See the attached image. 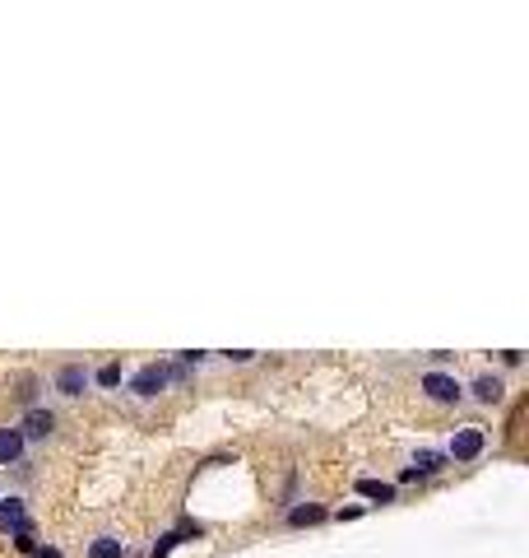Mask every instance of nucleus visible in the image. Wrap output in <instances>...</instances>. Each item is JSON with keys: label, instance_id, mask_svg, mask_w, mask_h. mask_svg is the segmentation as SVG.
<instances>
[{"label": "nucleus", "instance_id": "nucleus-1", "mask_svg": "<svg viewBox=\"0 0 529 558\" xmlns=\"http://www.w3.org/2000/svg\"><path fill=\"white\" fill-rule=\"evenodd\" d=\"M478 451H483V433H478V428L455 433V442H451V456L455 461H469V456H478Z\"/></svg>", "mask_w": 529, "mask_h": 558}, {"label": "nucleus", "instance_id": "nucleus-2", "mask_svg": "<svg viewBox=\"0 0 529 558\" xmlns=\"http://www.w3.org/2000/svg\"><path fill=\"white\" fill-rule=\"evenodd\" d=\"M422 386H427V396H437V400H455V381L446 377V372H427V377H422Z\"/></svg>", "mask_w": 529, "mask_h": 558}, {"label": "nucleus", "instance_id": "nucleus-3", "mask_svg": "<svg viewBox=\"0 0 529 558\" xmlns=\"http://www.w3.org/2000/svg\"><path fill=\"white\" fill-rule=\"evenodd\" d=\"M19 451H23V433H19V428H0V465L14 461Z\"/></svg>", "mask_w": 529, "mask_h": 558}, {"label": "nucleus", "instance_id": "nucleus-4", "mask_svg": "<svg viewBox=\"0 0 529 558\" xmlns=\"http://www.w3.org/2000/svg\"><path fill=\"white\" fill-rule=\"evenodd\" d=\"M0 530H23V502H0Z\"/></svg>", "mask_w": 529, "mask_h": 558}, {"label": "nucleus", "instance_id": "nucleus-5", "mask_svg": "<svg viewBox=\"0 0 529 558\" xmlns=\"http://www.w3.org/2000/svg\"><path fill=\"white\" fill-rule=\"evenodd\" d=\"M163 381H167V372H163V368H144L140 377H135V391H140V396H154Z\"/></svg>", "mask_w": 529, "mask_h": 558}, {"label": "nucleus", "instance_id": "nucleus-6", "mask_svg": "<svg viewBox=\"0 0 529 558\" xmlns=\"http://www.w3.org/2000/svg\"><path fill=\"white\" fill-rule=\"evenodd\" d=\"M358 493H367V498H381V502L395 498V489H390V484H381V480H363V484H358Z\"/></svg>", "mask_w": 529, "mask_h": 558}, {"label": "nucleus", "instance_id": "nucleus-7", "mask_svg": "<svg viewBox=\"0 0 529 558\" xmlns=\"http://www.w3.org/2000/svg\"><path fill=\"white\" fill-rule=\"evenodd\" d=\"M88 554H93V558H121V554H126V545H121V540H98V545L88 549Z\"/></svg>", "mask_w": 529, "mask_h": 558}, {"label": "nucleus", "instance_id": "nucleus-8", "mask_svg": "<svg viewBox=\"0 0 529 558\" xmlns=\"http://www.w3.org/2000/svg\"><path fill=\"white\" fill-rule=\"evenodd\" d=\"M28 433H51V414H47V410H33V414H28Z\"/></svg>", "mask_w": 529, "mask_h": 558}, {"label": "nucleus", "instance_id": "nucleus-9", "mask_svg": "<svg viewBox=\"0 0 529 558\" xmlns=\"http://www.w3.org/2000/svg\"><path fill=\"white\" fill-rule=\"evenodd\" d=\"M79 386H84V372H79V368H66V372H61V391L79 396Z\"/></svg>", "mask_w": 529, "mask_h": 558}, {"label": "nucleus", "instance_id": "nucleus-10", "mask_svg": "<svg viewBox=\"0 0 529 558\" xmlns=\"http://www.w3.org/2000/svg\"><path fill=\"white\" fill-rule=\"evenodd\" d=\"M478 396H483V400H497V396H501V381H497V377H483V381H478Z\"/></svg>", "mask_w": 529, "mask_h": 558}, {"label": "nucleus", "instance_id": "nucleus-11", "mask_svg": "<svg viewBox=\"0 0 529 558\" xmlns=\"http://www.w3.org/2000/svg\"><path fill=\"white\" fill-rule=\"evenodd\" d=\"M307 521H320V507H298L293 512V526H307Z\"/></svg>", "mask_w": 529, "mask_h": 558}, {"label": "nucleus", "instance_id": "nucleus-12", "mask_svg": "<svg viewBox=\"0 0 529 558\" xmlns=\"http://www.w3.org/2000/svg\"><path fill=\"white\" fill-rule=\"evenodd\" d=\"M14 545H19L23 554H37V540H33V530H19V540H14Z\"/></svg>", "mask_w": 529, "mask_h": 558}, {"label": "nucleus", "instance_id": "nucleus-13", "mask_svg": "<svg viewBox=\"0 0 529 558\" xmlns=\"http://www.w3.org/2000/svg\"><path fill=\"white\" fill-rule=\"evenodd\" d=\"M98 381H102V386H116V381H121V368H116V363H111V368H102Z\"/></svg>", "mask_w": 529, "mask_h": 558}, {"label": "nucleus", "instance_id": "nucleus-14", "mask_svg": "<svg viewBox=\"0 0 529 558\" xmlns=\"http://www.w3.org/2000/svg\"><path fill=\"white\" fill-rule=\"evenodd\" d=\"M37 558H61V554H56V549H37Z\"/></svg>", "mask_w": 529, "mask_h": 558}]
</instances>
